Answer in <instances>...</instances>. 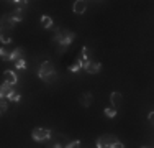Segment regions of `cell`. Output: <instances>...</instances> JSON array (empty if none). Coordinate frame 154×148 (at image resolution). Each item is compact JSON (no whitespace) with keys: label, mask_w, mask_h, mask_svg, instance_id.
I'll use <instances>...</instances> for the list:
<instances>
[{"label":"cell","mask_w":154,"mask_h":148,"mask_svg":"<svg viewBox=\"0 0 154 148\" xmlns=\"http://www.w3.org/2000/svg\"><path fill=\"white\" fill-rule=\"evenodd\" d=\"M38 76L41 77L45 82H53V81L56 79V69H54L53 63H51V61H45V63H43L41 68H39Z\"/></svg>","instance_id":"6da1fadb"},{"label":"cell","mask_w":154,"mask_h":148,"mask_svg":"<svg viewBox=\"0 0 154 148\" xmlns=\"http://www.w3.org/2000/svg\"><path fill=\"white\" fill-rule=\"evenodd\" d=\"M51 137V130L48 128H35L31 132V138L36 140V142H43V140H48Z\"/></svg>","instance_id":"7a4b0ae2"},{"label":"cell","mask_w":154,"mask_h":148,"mask_svg":"<svg viewBox=\"0 0 154 148\" xmlns=\"http://www.w3.org/2000/svg\"><path fill=\"white\" fill-rule=\"evenodd\" d=\"M115 142H118L115 137H112V135H102L100 138L97 140V148H110Z\"/></svg>","instance_id":"3957f363"},{"label":"cell","mask_w":154,"mask_h":148,"mask_svg":"<svg viewBox=\"0 0 154 148\" xmlns=\"http://www.w3.org/2000/svg\"><path fill=\"white\" fill-rule=\"evenodd\" d=\"M84 68L89 74H97L102 69V64L97 61H92V59H87V61H84Z\"/></svg>","instance_id":"277c9868"},{"label":"cell","mask_w":154,"mask_h":148,"mask_svg":"<svg viewBox=\"0 0 154 148\" xmlns=\"http://www.w3.org/2000/svg\"><path fill=\"white\" fill-rule=\"evenodd\" d=\"M110 102H112V107L113 109H120V105L123 104V95L120 92H112L110 94Z\"/></svg>","instance_id":"5b68a950"},{"label":"cell","mask_w":154,"mask_h":148,"mask_svg":"<svg viewBox=\"0 0 154 148\" xmlns=\"http://www.w3.org/2000/svg\"><path fill=\"white\" fill-rule=\"evenodd\" d=\"M72 10H74V13H77V15L85 13V10H87V2H84V0H77V2H74Z\"/></svg>","instance_id":"8992f818"},{"label":"cell","mask_w":154,"mask_h":148,"mask_svg":"<svg viewBox=\"0 0 154 148\" xmlns=\"http://www.w3.org/2000/svg\"><path fill=\"white\" fill-rule=\"evenodd\" d=\"M3 82L13 86V84L17 82V74L13 71H5V72H3Z\"/></svg>","instance_id":"52a82bcc"},{"label":"cell","mask_w":154,"mask_h":148,"mask_svg":"<svg viewBox=\"0 0 154 148\" xmlns=\"http://www.w3.org/2000/svg\"><path fill=\"white\" fill-rule=\"evenodd\" d=\"M92 101H94V97H92V94L89 92V94H84V97H82V101H80V102H82L84 107H89L90 104H92Z\"/></svg>","instance_id":"ba28073f"},{"label":"cell","mask_w":154,"mask_h":148,"mask_svg":"<svg viewBox=\"0 0 154 148\" xmlns=\"http://www.w3.org/2000/svg\"><path fill=\"white\" fill-rule=\"evenodd\" d=\"M41 25H43V28H51L53 27V20H51L48 15H43V18H41Z\"/></svg>","instance_id":"9c48e42d"},{"label":"cell","mask_w":154,"mask_h":148,"mask_svg":"<svg viewBox=\"0 0 154 148\" xmlns=\"http://www.w3.org/2000/svg\"><path fill=\"white\" fill-rule=\"evenodd\" d=\"M80 66H84L82 58H79V59H77V63H74V64H71V66H69V71L75 72V71H79V68H80Z\"/></svg>","instance_id":"30bf717a"},{"label":"cell","mask_w":154,"mask_h":148,"mask_svg":"<svg viewBox=\"0 0 154 148\" xmlns=\"http://www.w3.org/2000/svg\"><path fill=\"white\" fill-rule=\"evenodd\" d=\"M21 10H15L13 13H10V21H20L21 20Z\"/></svg>","instance_id":"8fae6325"},{"label":"cell","mask_w":154,"mask_h":148,"mask_svg":"<svg viewBox=\"0 0 154 148\" xmlns=\"http://www.w3.org/2000/svg\"><path fill=\"white\" fill-rule=\"evenodd\" d=\"M7 99H10V101H15V102H18L20 101V94H18V92H10L8 95H7Z\"/></svg>","instance_id":"7c38bea8"},{"label":"cell","mask_w":154,"mask_h":148,"mask_svg":"<svg viewBox=\"0 0 154 148\" xmlns=\"http://www.w3.org/2000/svg\"><path fill=\"white\" fill-rule=\"evenodd\" d=\"M105 115H107V117H115L116 115V109H113V107H107V109H105Z\"/></svg>","instance_id":"4fadbf2b"},{"label":"cell","mask_w":154,"mask_h":148,"mask_svg":"<svg viewBox=\"0 0 154 148\" xmlns=\"http://www.w3.org/2000/svg\"><path fill=\"white\" fill-rule=\"evenodd\" d=\"M15 66H17L18 69H25V68H26V63H25L23 59H18V61L15 63Z\"/></svg>","instance_id":"5bb4252c"},{"label":"cell","mask_w":154,"mask_h":148,"mask_svg":"<svg viewBox=\"0 0 154 148\" xmlns=\"http://www.w3.org/2000/svg\"><path fill=\"white\" fill-rule=\"evenodd\" d=\"M79 146H80V142L77 140V142H71V143H69V145L66 146V148H79Z\"/></svg>","instance_id":"9a60e30c"},{"label":"cell","mask_w":154,"mask_h":148,"mask_svg":"<svg viewBox=\"0 0 154 148\" xmlns=\"http://www.w3.org/2000/svg\"><path fill=\"white\" fill-rule=\"evenodd\" d=\"M110 148H125V146H123V143H122V142H115Z\"/></svg>","instance_id":"2e32d148"},{"label":"cell","mask_w":154,"mask_h":148,"mask_svg":"<svg viewBox=\"0 0 154 148\" xmlns=\"http://www.w3.org/2000/svg\"><path fill=\"white\" fill-rule=\"evenodd\" d=\"M7 110V101H5V97H2V112H5Z\"/></svg>","instance_id":"e0dca14e"},{"label":"cell","mask_w":154,"mask_h":148,"mask_svg":"<svg viewBox=\"0 0 154 148\" xmlns=\"http://www.w3.org/2000/svg\"><path fill=\"white\" fill-rule=\"evenodd\" d=\"M148 118H149V122H151V124L154 125V112H151V114H149V115H148Z\"/></svg>","instance_id":"ac0fdd59"},{"label":"cell","mask_w":154,"mask_h":148,"mask_svg":"<svg viewBox=\"0 0 154 148\" xmlns=\"http://www.w3.org/2000/svg\"><path fill=\"white\" fill-rule=\"evenodd\" d=\"M2 41H3V44H7V43H12V40H8V38H5V36H2Z\"/></svg>","instance_id":"d6986e66"},{"label":"cell","mask_w":154,"mask_h":148,"mask_svg":"<svg viewBox=\"0 0 154 148\" xmlns=\"http://www.w3.org/2000/svg\"><path fill=\"white\" fill-rule=\"evenodd\" d=\"M54 148H62V146H61V145H56V146H54Z\"/></svg>","instance_id":"ffe728a7"},{"label":"cell","mask_w":154,"mask_h":148,"mask_svg":"<svg viewBox=\"0 0 154 148\" xmlns=\"http://www.w3.org/2000/svg\"><path fill=\"white\" fill-rule=\"evenodd\" d=\"M141 148H148V146H141Z\"/></svg>","instance_id":"44dd1931"}]
</instances>
